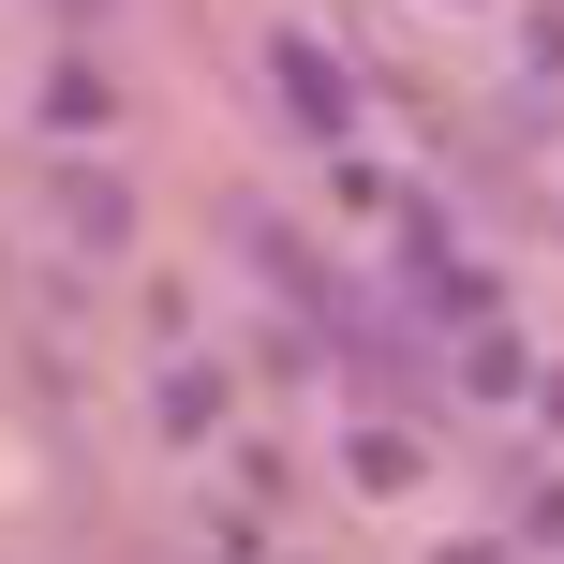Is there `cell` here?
<instances>
[{"mask_svg":"<svg viewBox=\"0 0 564 564\" xmlns=\"http://www.w3.org/2000/svg\"><path fill=\"white\" fill-rule=\"evenodd\" d=\"M341 490H357V506H416V490H431V446L387 431V416H357V431H341Z\"/></svg>","mask_w":564,"mask_h":564,"instance_id":"cell-1","label":"cell"},{"mask_svg":"<svg viewBox=\"0 0 564 564\" xmlns=\"http://www.w3.org/2000/svg\"><path fill=\"white\" fill-rule=\"evenodd\" d=\"M268 89L297 105V134H327V149H341V119H357V89H341V59H327V45H297V30H282V45H268Z\"/></svg>","mask_w":564,"mask_h":564,"instance_id":"cell-2","label":"cell"},{"mask_svg":"<svg viewBox=\"0 0 564 564\" xmlns=\"http://www.w3.org/2000/svg\"><path fill=\"white\" fill-rule=\"evenodd\" d=\"M59 253H89V268H119V253H134V194H119V178H59Z\"/></svg>","mask_w":564,"mask_h":564,"instance_id":"cell-3","label":"cell"},{"mask_svg":"<svg viewBox=\"0 0 564 564\" xmlns=\"http://www.w3.org/2000/svg\"><path fill=\"white\" fill-rule=\"evenodd\" d=\"M460 387H476V401H520L535 371H520V341H506V327H476V341H460Z\"/></svg>","mask_w":564,"mask_h":564,"instance_id":"cell-4","label":"cell"},{"mask_svg":"<svg viewBox=\"0 0 564 564\" xmlns=\"http://www.w3.org/2000/svg\"><path fill=\"white\" fill-rule=\"evenodd\" d=\"M208 416H224V387H208V371L178 357V371H164V431H208Z\"/></svg>","mask_w":564,"mask_h":564,"instance_id":"cell-5","label":"cell"},{"mask_svg":"<svg viewBox=\"0 0 564 564\" xmlns=\"http://www.w3.org/2000/svg\"><path fill=\"white\" fill-rule=\"evenodd\" d=\"M520 535H564V490H535V506H520Z\"/></svg>","mask_w":564,"mask_h":564,"instance_id":"cell-6","label":"cell"},{"mask_svg":"<svg viewBox=\"0 0 564 564\" xmlns=\"http://www.w3.org/2000/svg\"><path fill=\"white\" fill-rule=\"evenodd\" d=\"M446 15H476V0H446Z\"/></svg>","mask_w":564,"mask_h":564,"instance_id":"cell-7","label":"cell"}]
</instances>
